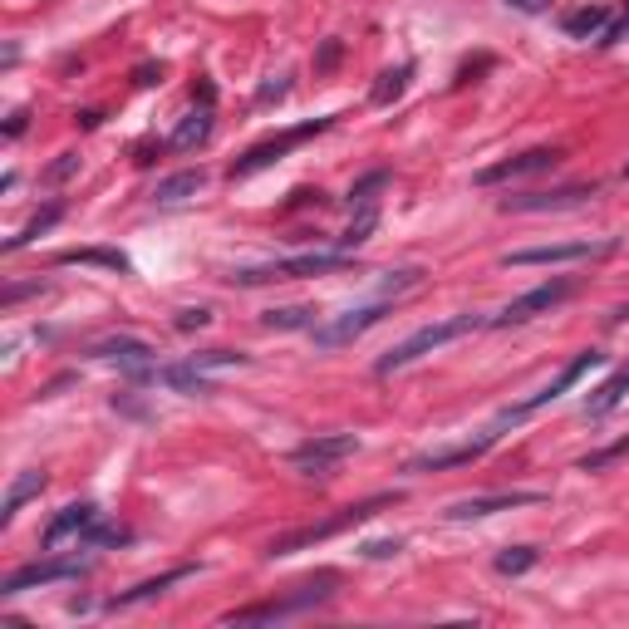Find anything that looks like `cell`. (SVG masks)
Listing matches in <instances>:
<instances>
[{
  "mask_svg": "<svg viewBox=\"0 0 629 629\" xmlns=\"http://www.w3.org/2000/svg\"><path fill=\"white\" fill-rule=\"evenodd\" d=\"M99 526V507H89V502H74V507H64V512L45 526V551H59L64 541H74V536H89Z\"/></svg>",
  "mask_w": 629,
  "mask_h": 629,
  "instance_id": "e0dca14e",
  "label": "cell"
},
{
  "mask_svg": "<svg viewBox=\"0 0 629 629\" xmlns=\"http://www.w3.org/2000/svg\"><path fill=\"white\" fill-rule=\"evenodd\" d=\"M74 168H79V153H59V163H50L45 177H55V182H59V177H69Z\"/></svg>",
  "mask_w": 629,
  "mask_h": 629,
  "instance_id": "8d00e7d4",
  "label": "cell"
},
{
  "mask_svg": "<svg viewBox=\"0 0 629 629\" xmlns=\"http://www.w3.org/2000/svg\"><path fill=\"white\" fill-rule=\"evenodd\" d=\"M600 187H556V192H526V197H502V212H566L580 207L585 197H595Z\"/></svg>",
  "mask_w": 629,
  "mask_h": 629,
  "instance_id": "2e32d148",
  "label": "cell"
},
{
  "mask_svg": "<svg viewBox=\"0 0 629 629\" xmlns=\"http://www.w3.org/2000/svg\"><path fill=\"white\" fill-rule=\"evenodd\" d=\"M399 551V541H364L359 546V556H369V561H384V556H394Z\"/></svg>",
  "mask_w": 629,
  "mask_h": 629,
  "instance_id": "e575fe53",
  "label": "cell"
},
{
  "mask_svg": "<svg viewBox=\"0 0 629 629\" xmlns=\"http://www.w3.org/2000/svg\"><path fill=\"white\" fill-rule=\"evenodd\" d=\"M379 187H389V168L364 172V177L349 187V207H374V192H379Z\"/></svg>",
  "mask_w": 629,
  "mask_h": 629,
  "instance_id": "1f68e13d",
  "label": "cell"
},
{
  "mask_svg": "<svg viewBox=\"0 0 629 629\" xmlns=\"http://www.w3.org/2000/svg\"><path fill=\"white\" fill-rule=\"evenodd\" d=\"M536 502H546V492H492V497H467V502H453V507H448V521H477V516L512 512V507H536Z\"/></svg>",
  "mask_w": 629,
  "mask_h": 629,
  "instance_id": "9a60e30c",
  "label": "cell"
},
{
  "mask_svg": "<svg viewBox=\"0 0 629 629\" xmlns=\"http://www.w3.org/2000/svg\"><path fill=\"white\" fill-rule=\"evenodd\" d=\"M344 266H354V251H300V256H286V261L246 266V271H236L231 281H236V286H266V281H300V276H330V271H344Z\"/></svg>",
  "mask_w": 629,
  "mask_h": 629,
  "instance_id": "3957f363",
  "label": "cell"
},
{
  "mask_svg": "<svg viewBox=\"0 0 629 629\" xmlns=\"http://www.w3.org/2000/svg\"><path fill=\"white\" fill-rule=\"evenodd\" d=\"M354 448H359V438H354V433H325V438L300 443V448L290 453V462H295L300 472H330V467H340Z\"/></svg>",
  "mask_w": 629,
  "mask_h": 629,
  "instance_id": "7c38bea8",
  "label": "cell"
},
{
  "mask_svg": "<svg viewBox=\"0 0 629 629\" xmlns=\"http://www.w3.org/2000/svg\"><path fill=\"white\" fill-rule=\"evenodd\" d=\"M487 320L482 315H453V320H438V325H423L418 335H408L403 344H394L389 354H379V364H374V374H394V369H408L413 359H423V354H433V349H443V344L462 340V335H472V330H482Z\"/></svg>",
  "mask_w": 629,
  "mask_h": 629,
  "instance_id": "7a4b0ae2",
  "label": "cell"
},
{
  "mask_svg": "<svg viewBox=\"0 0 629 629\" xmlns=\"http://www.w3.org/2000/svg\"><path fill=\"white\" fill-rule=\"evenodd\" d=\"M561 30H566L571 40L605 35V30H610V5H580V10H566V15H561Z\"/></svg>",
  "mask_w": 629,
  "mask_h": 629,
  "instance_id": "44dd1931",
  "label": "cell"
},
{
  "mask_svg": "<svg viewBox=\"0 0 629 629\" xmlns=\"http://www.w3.org/2000/svg\"><path fill=\"white\" fill-rule=\"evenodd\" d=\"M590 369H605V354H600V349H585V354H575L571 364H566V369H561V374H556V379H551L541 394H531L526 403L507 408V413H502V423H521V418H531L536 408H546V403H556L561 394H571V389L585 379V374H590Z\"/></svg>",
  "mask_w": 629,
  "mask_h": 629,
  "instance_id": "ba28073f",
  "label": "cell"
},
{
  "mask_svg": "<svg viewBox=\"0 0 629 629\" xmlns=\"http://www.w3.org/2000/svg\"><path fill=\"white\" fill-rule=\"evenodd\" d=\"M335 59H340V40H325V50L315 55V69H330Z\"/></svg>",
  "mask_w": 629,
  "mask_h": 629,
  "instance_id": "74e56055",
  "label": "cell"
},
{
  "mask_svg": "<svg viewBox=\"0 0 629 629\" xmlns=\"http://www.w3.org/2000/svg\"><path fill=\"white\" fill-rule=\"evenodd\" d=\"M79 575H89V561H79V556H55V561H35V566H20V571H10L0 580V595L10 600V595H25V590H35V585H55V580H79Z\"/></svg>",
  "mask_w": 629,
  "mask_h": 629,
  "instance_id": "9c48e42d",
  "label": "cell"
},
{
  "mask_svg": "<svg viewBox=\"0 0 629 629\" xmlns=\"http://www.w3.org/2000/svg\"><path fill=\"white\" fill-rule=\"evenodd\" d=\"M335 118H310V123H295L286 133H276V138H266V143H256V148H246L236 163H231V182H241V177H251V172L271 168V163H281L295 143H305V138H315V133H325Z\"/></svg>",
  "mask_w": 629,
  "mask_h": 629,
  "instance_id": "52a82bcc",
  "label": "cell"
},
{
  "mask_svg": "<svg viewBox=\"0 0 629 629\" xmlns=\"http://www.w3.org/2000/svg\"><path fill=\"white\" fill-rule=\"evenodd\" d=\"M610 325H629V300L620 305V310H610Z\"/></svg>",
  "mask_w": 629,
  "mask_h": 629,
  "instance_id": "ee69618b",
  "label": "cell"
},
{
  "mask_svg": "<svg viewBox=\"0 0 629 629\" xmlns=\"http://www.w3.org/2000/svg\"><path fill=\"white\" fill-rule=\"evenodd\" d=\"M497 428H487L482 438H472V443H458V448H438V453H418V458L403 462V472H413V477H423V472H448V467H467V462L487 458L492 448H497Z\"/></svg>",
  "mask_w": 629,
  "mask_h": 629,
  "instance_id": "8fae6325",
  "label": "cell"
},
{
  "mask_svg": "<svg viewBox=\"0 0 629 629\" xmlns=\"http://www.w3.org/2000/svg\"><path fill=\"white\" fill-rule=\"evenodd\" d=\"M408 79H413V64H399V69H384V74H379V84L369 89L374 109H389V104L399 99L403 89H408Z\"/></svg>",
  "mask_w": 629,
  "mask_h": 629,
  "instance_id": "484cf974",
  "label": "cell"
},
{
  "mask_svg": "<svg viewBox=\"0 0 629 629\" xmlns=\"http://www.w3.org/2000/svg\"><path fill=\"white\" fill-rule=\"evenodd\" d=\"M418 286H423V271H418V266H408V271H394V276L384 281L379 295H384V300H399L403 290H418Z\"/></svg>",
  "mask_w": 629,
  "mask_h": 629,
  "instance_id": "d6a6232c",
  "label": "cell"
},
{
  "mask_svg": "<svg viewBox=\"0 0 629 629\" xmlns=\"http://www.w3.org/2000/svg\"><path fill=\"white\" fill-rule=\"evenodd\" d=\"M133 84H143V89H148V84H163V64H138V69H133Z\"/></svg>",
  "mask_w": 629,
  "mask_h": 629,
  "instance_id": "d590c367",
  "label": "cell"
},
{
  "mask_svg": "<svg viewBox=\"0 0 629 629\" xmlns=\"http://www.w3.org/2000/svg\"><path fill=\"white\" fill-rule=\"evenodd\" d=\"M394 310V300H374V305H364V310H349V315H335V320H325V325H315V344L320 349H340V344H354L364 330H374L384 315Z\"/></svg>",
  "mask_w": 629,
  "mask_h": 629,
  "instance_id": "30bf717a",
  "label": "cell"
},
{
  "mask_svg": "<svg viewBox=\"0 0 629 629\" xmlns=\"http://www.w3.org/2000/svg\"><path fill=\"white\" fill-rule=\"evenodd\" d=\"M202 187H207V172H202V168L172 172V177H163V182L153 187V202H158V207H177V202H187V197H197Z\"/></svg>",
  "mask_w": 629,
  "mask_h": 629,
  "instance_id": "ffe728a7",
  "label": "cell"
},
{
  "mask_svg": "<svg viewBox=\"0 0 629 629\" xmlns=\"http://www.w3.org/2000/svg\"><path fill=\"white\" fill-rule=\"evenodd\" d=\"M575 295V281L571 276H556V281H541L536 290H526V295H516L507 300L492 320H487V330H507V325H526V320H536V315H546V310H556L561 300H571Z\"/></svg>",
  "mask_w": 629,
  "mask_h": 629,
  "instance_id": "8992f818",
  "label": "cell"
},
{
  "mask_svg": "<svg viewBox=\"0 0 629 629\" xmlns=\"http://www.w3.org/2000/svg\"><path fill=\"white\" fill-rule=\"evenodd\" d=\"M536 561H541V551H536V546H507L492 566H497V575H526Z\"/></svg>",
  "mask_w": 629,
  "mask_h": 629,
  "instance_id": "f546056e",
  "label": "cell"
},
{
  "mask_svg": "<svg viewBox=\"0 0 629 629\" xmlns=\"http://www.w3.org/2000/svg\"><path fill=\"white\" fill-rule=\"evenodd\" d=\"M625 453H629V433L625 438H615V443H605V448H595V453H585L575 467H580V472H605L610 462H620Z\"/></svg>",
  "mask_w": 629,
  "mask_h": 629,
  "instance_id": "4dcf8cb0",
  "label": "cell"
},
{
  "mask_svg": "<svg viewBox=\"0 0 629 629\" xmlns=\"http://www.w3.org/2000/svg\"><path fill=\"white\" fill-rule=\"evenodd\" d=\"M625 399H629V364H620V369H615V374L585 399V418H610Z\"/></svg>",
  "mask_w": 629,
  "mask_h": 629,
  "instance_id": "ac0fdd59",
  "label": "cell"
},
{
  "mask_svg": "<svg viewBox=\"0 0 629 629\" xmlns=\"http://www.w3.org/2000/svg\"><path fill=\"white\" fill-rule=\"evenodd\" d=\"M286 79H276V84H266V89H261V104H271V99H286Z\"/></svg>",
  "mask_w": 629,
  "mask_h": 629,
  "instance_id": "b9f144b4",
  "label": "cell"
},
{
  "mask_svg": "<svg viewBox=\"0 0 629 629\" xmlns=\"http://www.w3.org/2000/svg\"><path fill=\"white\" fill-rule=\"evenodd\" d=\"M261 325H266V330H315L320 320H315L310 305H290V310H266Z\"/></svg>",
  "mask_w": 629,
  "mask_h": 629,
  "instance_id": "4316f807",
  "label": "cell"
},
{
  "mask_svg": "<svg viewBox=\"0 0 629 629\" xmlns=\"http://www.w3.org/2000/svg\"><path fill=\"white\" fill-rule=\"evenodd\" d=\"M74 123H79V128H99V123H104V114H94V109H84V114L74 118Z\"/></svg>",
  "mask_w": 629,
  "mask_h": 629,
  "instance_id": "7bdbcfd3",
  "label": "cell"
},
{
  "mask_svg": "<svg viewBox=\"0 0 629 629\" xmlns=\"http://www.w3.org/2000/svg\"><path fill=\"white\" fill-rule=\"evenodd\" d=\"M59 217H64V202H50V207H45V212H40V217H35L30 227L20 231V236H10V241H5V251H20V246H30V241H40V236H45V231H50V227H55Z\"/></svg>",
  "mask_w": 629,
  "mask_h": 629,
  "instance_id": "83f0119b",
  "label": "cell"
},
{
  "mask_svg": "<svg viewBox=\"0 0 629 629\" xmlns=\"http://www.w3.org/2000/svg\"><path fill=\"white\" fill-rule=\"evenodd\" d=\"M374 227H379V212H374V207H359V217H354V222H349V227L335 236V241H340V251H354V246H364V241L374 236Z\"/></svg>",
  "mask_w": 629,
  "mask_h": 629,
  "instance_id": "f1b7e54d",
  "label": "cell"
},
{
  "mask_svg": "<svg viewBox=\"0 0 629 629\" xmlns=\"http://www.w3.org/2000/svg\"><path fill=\"white\" fill-rule=\"evenodd\" d=\"M45 492V472H20L15 482H10V492H5V502H0V526H10L15 512L30 502V497H40Z\"/></svg>",
  "mask_w": 629,
  "mask_h": 629,
  "instance_id": "cb8c5ba5",
  "label": "cell"
},
{
  "mask_svg": "<svg viewBox=\"0 0 629 629\" xmlns=\"http://www.w3.org/2000/svg\"><path fill=\"white\" fill-rule=\"evenodd\" d=\"M59 266H104V271H118V276L133 271V261H128L123 251H114V246H79V251H64Z\"/></svg>",
  "mask_w": 629,
  "mask_h": 629,
  "instance_id": "7402d4cb",
  "label": "cell"
},
{
  "mask_svg": "<svg viewBox=\"0 0 629 629\" xmlns=\"http://www.w3.org/2000/svg\"><path fill=\"white\" fill-rule=\"evenodd\" d=\"M335 585H340V575H335V571H320V575H310V580H300V585H295V595L266 600V605H246V610H231L222 625H261V620H286V615H300V610H310V605H325V600L335 595Z\"/></svg>",
  "mask_w": 629,
  "mask_h": 629,
  "instance_id": "277c9868",
  "label": "cell"
},
{
  "mask_svg": "<svg viewBox=\"0 0 629 629\" xmlns=\"http://www.w3.org/2000/svg\"><path fill=\"white\" fill-rule=\"evenodd\" d=\"M192 99H197V104H202V109H212V104H217V89H212V84H207V79H202V84H197V89H192Z\"/></svg>",
  "mask_w": 629,
  "mask_h": 629,
  "instance_id": "ab89813d",
  "label": "cell"
},
{
  "mask_svg": "<svg viewBox=\"0 0 629 629\" xmlns=\"http://www.w3.org/2000/svg\"><path fill=\"white\" fill-rule=\"evenodd\" d=\"M187 575H197V566H177V571H163L153 575V580H143V585H133V590H123V595H114L109 600V610H128V605H143V600H158L168 585H177V580H187Z\"/></svg>",
  "mask_w": 629,
  "mask_h": 629,
  "instance_id": "d6986e66",
  "label": "cell"
},
{
  "mask_svg": "<svg viewBox=\"0 0 629 629\" xmlns=\"http://www.w3.org/2000/svg\"><path fill=\"white\" fill-rule=\"evenodd\" d=\"M394 502H399V492H379V497H364V502H354V507H344V512L325 516V521H310V526H300V531H286V536H276V541L266 546V556L276 561V556H295V551H310V546H320V541L340 536V531H349V526L369 521L374 512L394 507Z\"/></svg>",
  "mask_w": 629,
  "mask_h": 629,
  "instance_id": "6da1fadb",
  "label": "cell"
},
{
  "mask_svg": "<svg viewBox=\"0 0 629 629\" xmlns=\"http://www.w3.org/2000/svg\"><path fill=\"white\" fill-rule=\"evenodd\" d=\"M507 5H512V10H521V15H541L551 0H507Z\"/></svg>",
  "mask_w": 629,
  "mask_h": 629,
  "instance_id": "60d3db41",
  "label": "cell"
},
{
  "mask_svg": "<svg viewBox=\"0 0 629 629\" xmlns=\"http://www.w3.org/2000/svg\"><path fill=\"white\" fill-rule=\"evenodd\" d=\"M561 163V148H531V153H516L507 163H492V168H482L472 182L477 187H497V182H512V177H531V172H546Z\"/></svg>",
  "mask_w": 629,
  "mask_h": 629,
  "instance_id": "4fadbf2b",
  "label": "cell"
},
{
  "mask_svg": "<svg viewBox=\"0 0 629 629\" xmlns=\"http://www.w3.org/2000/svg\"><path fill=\"white\" fill-rule=\"evenodd\" d=\"M158 379L172 384V389H182V394H217V384H212V379H207L192 359H182V364H163V369H158Z\"/></svg>",
  "mask_w": 629,
  "mask_h": 629,
  "instance_id": "d4e9b609",
  "label": "cell"
},
{
  "mask_svg": "<svg viewBox=\"0 0 629 629\" xmlns=\"http://www.w3.org/2000/svg\"><path fill=\"white\" fill-rule=\"evenodd\" d=\"M25 128H30V114L20 109V114H10V123H5V138H20Z\"/></svg>",
  "mask_w": 629,
  "mask_h": 629,
  "instance_id": "f35d334b",
  "label": "cell"
},
{
  "mask_svg": "<svg viewBox=\"0 0 629 629\" xmlns=\"http://www.w3.org/2000/svg\"><path fill=\"white\" fill-rule=\"evenodd\" d=\"M207 320H212V310H177L172 325H177V330H202Z\"/></svg>",
  "mask_w": 629,
  "mask_h": 629,
  "instance_id": "836d02e7",
  "label": "cell"
},
{
  "mask_svg": "<svg viewBox=\"0 0 629 629\" xmlns=\"http://www.w3.org/2000/svg\"><path fill=\"white\" fill-rule=\"evenodd\" d=\"M207 138H212V109H192V114L172 128L168 148H177V153H192V148H202Z\"/></svg>",
  "mask_w": 629,
  "mask_h": 629,
  "instance_id": "603a6c76",
  "label": "cell"
},
{
  "mask_svg": "<svg viewBox=\"0 0 629 629\" xmlns=\"http://www.w3.org/2000/svg\"><path fill=\"white\" fill-rule=\"evenodd\" d=\"M620 251V236H600V241H556V246H526V251H507L502 266H571V261H595Z\"/></svg>",
  "mask_w": 629,
  "mask_h": 629,
  "instance_id": "5b68a950",
  "label": "cell"
},
{
  "mask_svg": "<svg viewBox=\"0 0 629 629\" xmlns=\"http://www.w3.org/2000/svg\"><path fill=\"white\" fill-rule=\"evenodd\" d=\"M89 354H94V359H114L118 369H123V374H133V379H148V374H158V369H153V359H158V354H153V344L128 340V335H123V340L94 344Z\"/></svg>",
  "mask_w": 629,
  "mask_h": 629,
  "instance_id": "5bb4252c",
  "label": "cell"
}]
</instances>
